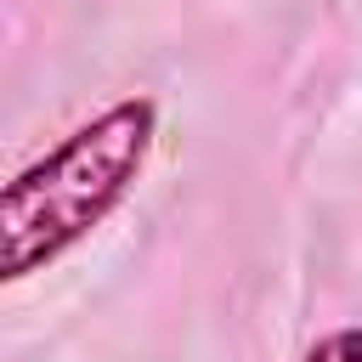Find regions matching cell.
<instances>
[{
    "instance_id": "cell-1",
    "label": "cell",
    "mask_w": 362,
    "mask_h": 362,
    "mask_svg": "<svg viewBox=\"0 0 362 362\" xmlns=\"http://www.w3.org/2000/svg\"><path fill=\"white\" fill-rule=\"evenodd\" d=\"M158 141V102L124 96L74 124L0 192V277L23 283L85 243L141 181Z\"/></svg>"
},
{
    "instance_id": "cell-2",
    "label": "cell",
    "mask_w": 362,
    "mask_h": 362,
    "mask_svg": "<svg viewBox=\"0 0 362 362\" xmlns=\"http://www.w3.org/2000/svg\"><path fill=\"white\" fill-rule=\"evenodd\" d=\"M300 362H362V328H334V334H322Z\"/></svg>"
}]
</instances>
